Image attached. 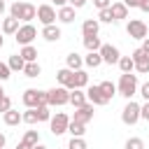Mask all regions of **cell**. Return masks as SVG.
<instances>
[{"label": "cell", "mask_w": 149, "mask_h": 149, "mask_svg": "<svg viewBox=\"0 0 149 149\" xmlns=\"http://www.w3.org/2000/svg\"><path fill=\"white\" fill-rule=\"evenodd\" d=\"M35 14H37V7L35 5H30V2H12V7H9V16H14V19H19V21H23V23H30L33 19H35Z\"/></svg>", "instance_id": "cell-1"}, {"label": "cell", "mask_w": 149, "mask_h": 149, "mask_svg": "<svg viewBox=\"0 0 149 149\" xmlns=\"http://www.w3.org/2000/svg\"><path fill=\"white\" fill-rule=\"evenodd\" d=\"M116 93L123 95L126 100H130V98L137 93V77H135L133 72H121L119 84H116Z\"/></svg>", "instance_id": "cell-2"}, {"label": "cell", "mask_w": 149, "mask_h": 149, "mask_svg": "<svg viewBox=\"0 0 149 149\" xmlns=\"http://www.w3.org/2000/svg\"><path fill=\"white\" fill-rule=\"evenodd\" d=\"M70 102V88L65 86H54L47 91V105L49 107H63Z\"/></svg>", "instance_id": "cell-3"}, {"label": "cell", "mask_w": 149, "mask_h": 149, "mask_svg": "<svg viewBox=\"0 0 149 149\" xmlns=\"http://www.w3.org/2000/svg\"><path fill=\"white\" fill-rule=\"evenodd\" d=\"M26 107H42L47 105V91H37V88H26L21 95Z\"/></svg>", "instance_id": "cell-4"}, {"label": "cell", "mask_w": 149, "mask_h": 149, "mask_svg": "<svg viewBox=\"0 0 149 149\" xmlns=\"http://www.w3.org/2000/svg\"><path fill=\"white\" fill-rule=\"evenodd\" d=\"M35 37H37V30H35V26H33V23H21V26H19V30L14 33V40H16L21 47L30 44Z\"/></svg>", "instance_id": "cell-5"}, {"label": "cell", "mask_w": 149, "mask_h": 149, "mask_svg": "<svg viewBox=\"0 0 149 149\" xmlns=\"http://www.w3.org/2000/svg\"><path fill=\"white\" fill-rule=\"evenodd\" d=\"M126 33H128L133 40H144V37L149 35V28H147V23H144L142 19H130L128 26H126Z\"/></svg>", "instance_id": "cell-6"}, {"label": "cell", "mask_w": 149, "mask_h": 149, "mask_svg": "<svg viewBox=\"0 0 149 149\" xmlns=\"http://www.w3.org/2000/svg\"><path fill=\"white\" fill-rule=\"evenodd\" d=\"M68 123H70V116L65 112H56V116L49 119V130L54 135H63V133H68Z\"/></svg>", "instance_id": "cell-7"}, {"label": "cell", "mask_w": 149, "mask_h": 149, "mask_svg": "<svg viewBox=\"0 0 149 149\" xmlns=\"http://www.w3.org/2000/svg\"><path fill=\"white\" fill-rule=\"evenodd\" d=\"M121 121H123L126 126H135V123L140 121V105L133 102V100H128L126 107H123V112H121Z\"/></svg>", "instance_id": "cell-8"}, {"label": "cell", "mask_w": 149, "mask_h": 149, "mask_svg": "<svg viewBox=\"0 0 149 149\" xmlns=\"http://www.w3.org/2000/svg\"><path fill=\"white\" fill-rule=\"evenodd\" d=\"M35 19L42 23V26H51V23H56V9L51 7V5H40L37 7V14H35Z\"/></svg>", "instance_id": "cell-9"}, {"label": "cell", "mask_w": 149, "mask_h": 149, "mask_svg": "<svg viewBox=\"0 0 149 149\" xmlns=\"http://www.w3.org/2000/svg\"><path fill=\"white\" fill-rule=\"evenodd\" d=\"M98 54H100L102 63H107V65L119 63V58H121V54H119V49H116L114 44H102V47L98 49Z\"/></svg>", "instance_id": "cell-10"}, {"label": "cell", "mask_w": 149, "mask_h": 149, "mask_svg": "<svg viewBox=\"0 0 149 149\" xmlns=\"http://www.w3.org/2000/svg\"><path fill=\"white\" fill-rule=\"evenodd\" d=\"M72 119L79 121V123H88L93 119V102H84V105L74 107V116Z\"/></svg>", "instance_id": "cell-11"}, {"label": "cell", "mask_w": 149, "mask_h": 149, "mask_svg": "<svg viewBox=\"0 0 149 149\" xmlns=\"http://www.w3.org/2000/svg\"><path fill=\"white\" fill-rule=\"evenodd\" d=\"M130 58H133V63H135V70H137L140 74H147V72H149V56H147L142 49H135Z\"/></svg>", "instance_id": "cell-12"}, {"label": "cell", "mask_w": 149, "mask_h": 149, "mask_svg": "<svg viewBox=\"0 0 149 149\" xmlns=\"http://www.w3.org/2000/svg\"><path fill=\"white\" fill-rule=\"evenodd\" d=\"M86 100H88V102H93V105H98V107H100V105H107V102H109V100H107V98L102 95L100 86H88V88H86Z\"/></svg>", "instance_id": "cell-13"}, {"label": "cell", "mask_w": 149, "mask_h": 149, "mask_svg": "<svg viewBox=\"0 0 149 149\" xmlns=\"http://www.w3.org/2000/svg\"><path fill=\"white\" fill-rule=\"evenodd\" d=\"M72 77H74V72H72L70 68H63V70H58V72H56V79H58V84H61V86H65V88H74V81H72Z\"/></svg>", "instance_id": "cell-14"}, {"label": "cell", "mask_w": 149, "mask_h": 149, "mask_svg": "<svg viewBox=\"0 0 149 149\" xmlns=\"http://www.w3.org/2000/svg\"><path fill=\"white\" fill-rule=\"evenodd\" d=\"M98 30H100V21H98V19H86V21L81 23V35H84V37L98 35Z\"/></svg>", "instance_id": "cell-15"}, {"label": "cell", "mask_w": 149, "mask_h": 149, "mask_svg": "<svg viewBox=\"0 0 149 149\" xmlns=\"http://www.w3.org/2000/svg\"><path fill=\"white\" fill-rule=\"evenodd\" d=\"M61 35H63V33H61V28H58L56 23H51V26H44V28H42V37H44L47 42H58V40H61Z\"/></svg>", "instance_id": "cell-16"}, {"label": "cell", "mask_w": 149, "mask_h": 149, "mask_svg": "<svg viewBox=\"0 0 149 149\" xmlns=\"http://www.w3.org/2000/svg\"><path fill=\"white\" fill-rule=\"evenodd\" d=\"M56 16H58V21H63V23H72V21H74V7L63 5V7H58Z\"/></svg>", "instance_id": "cell-17"}, {"label": "cell", "mask_w": 149, "mask_h": 149, "mask_svg": "<svg viewBox=\"0 0 149 149\" xmlns=\"http://www.w3.org/2000/svg\"><path fill=\"white\" fill-rule=\"evenodd\" d=\"M81 65H84V58H81L77 51H72V54L65 56V68H70L72 72H74V70H81Z\"/></svg>", "instance_id": "cell-18"}, {"label": "cell", "mask_w": 149, "mask_h": 149, "mask_svg": "<svg viewBox=\"0 0 149 149\" xmlns=\"http://www.w3.org/2000/svg\"><path fill=\"white\" fill-rule=\"evenodd\" d=\"M109 9H112V16H114V21H121V19H126L128 16V7L119 0V2H112L109 5Z\"/></svg>", "instance_id": "cell-19"}, {"label": "cell", "mask_w": 149, "mask_h": 149, "mask_svg": "<svg viewBox=\"0 0 149 149\" xmlns=\"http://www.w3.org/2000/svg\"><path fill=\"white\" fill-rule=\"evenodd\" d=\"M19 26H21V23H19V19L7 16V19H2V26H0V28H2V33H5V35H14V33L19 30Z\"/></svg>", "instance_id": "cell-20"}, {"label": "cell", "mask_w": 149, "mask_h": 149, "mask_svg": "<svg viewBox=\"0 0 149 149\" xmlns=\"http://www.w3.org/2000/svg\"><path fill=\"white\" fill-rule=\"evenodd\" d=\"M2 121H5L7 126H19V123H21V112H16L14 107H9V109L2 114Z\"/></svg>", "instance_id": "cell-21"}, {"label": "cell", "mask_w": 149, "mask_h": 149, "mask_svg": "<svg viewBox=\"0 0 149 149\" xmlns=\"http://www.w3.org/2000/svg\"><path fill=\"white\" fill-rule=\"evenodd\" d=\"M68 133H70L72 137H84V133H86V123H79V121L70 119V123H68Z\"/></svg>", "instance_id": "cell-22"}, {"label": "cell", "mask_w": 149, "mask_h": 149, "mask_svg": "<svg viewBox=\"0 0 149 149\" xmlns=\"http://www.w3.org/2000/svg\"><path fill=\"white\" fill-rule=\"evenodd\" d=\"M70 102H72L74 107L88 102V100H86V91H81V88H70Z\"/></svg>", "instance_id": "cell-23"}, {"label": "cell", "mask_w": 149, "mask_h": 149, "mask_svg": "<svg viewBox=\"0 0 149 149\" xmlns=\"http://www.w3.org/2000/svg\"><path fill=\"white\" fill-rule=\"evenodd\" d=\"M7 65H9V70H12V72H19V70L23 72L26 61L21 58V54H12V56H9V61H7Z\"/></svg>", "instance_id": "cell-24"}, {"label": "cell", "mask_w": 149, "mask_h": 149, "mask_svg": "<svg viewBox=\"0 0 149 149\" xmlns=\"http://www.w3.org/2000/svg\"><path fill=\"white\" fill-rule=\"evenodd\" d=\"M40 72H42V68H40V63H37V61H30V63H26V65H23V74H26V77H30V79L40 77Z\"/></svg>", "instance_id": "cell-25"}, {"label": "cell", "mask_w": 149, "mask_h": 149, "mask_svg": "<svg viewBox=\"0 0 149 149\" xmlns=\"http://www.w3.org/2000/svg\"><path fill=\"white\" fill-rule=\"evenodd\" d=\"M84 65H86V68H100V65H102L100 54H98V51H88L86 58H84Z\"/></svg>", "instance_id": "cell-26"}, {"label": "cell", "mask_w": 149, "mask_h": 149, "mask_svg": "<svg viewBox=\"0 0 149 149\" xmlns=\"http://www.w3.org/2000/svg\"><path fill=\"white\" fill-rule=\"evenodd\" d=\"M19 54H21V58H23L26 63H30V61H37V49H35L33 44H26V47H23Z\"/></svg>", "instance_id": "cell-27"}, {"label": "cell", "mask_w": 149, "mask_h": 149, "mask_svg": "<svg viewBox=\"0 0 149 149\" xmlns=\"http://www.w3.org/2000/svg\"><path fill=\"white\" fill-rule=\"evenodd\" d=\"M72 81H74V88H84V86H88V74L84 70H74Z\"/></svg>", "instance_id": "cell-28"}, {"label": "cell", "mask_w": 149, "mask_h": 149, "mask_svg": "<svg viewBox=\"0 0 149 149\" xmlns=\"http://www.w3.org/2000/svg\"><path fill=\"white\" fill-rule=\"evenodd\" d=\"M98 86H100V91H102V95H105L107 100H112V98L116 95V84H112V81H100Z\"/></svg>", "instance_id": "cell-29"}, {"label": "cell", "mask_w": 149, "mask_h": 149, "mask_svg": "<svg viewBox=\"0 0 149 149\" xmlns=\"http://www.w3.org/2000/svg\"><path fill=\"white\" fill-rule=\"evenodd\" d=\"M84 47H86V51H98L102 47V42L98 35H91V37H84Z\"/></svg>", "instance_id": "cell-30"}, {"label": "cell", "mask_w": 149, "mask_h": 149, "mask_svg": "<svg viewBox=\"0 0 149 149\" xmlns=\"http://www.w3.org/2000/svg\"><path fill=\"white\" fill-rule=\"evenodd\" d=\"M116 65H119V70H121V72H133V70H135V63H133V58H130V56H121Z\"/></svg>", "instance_id": "cell-31"}, {"label": "cell", "mask_w": 149, "mask_h": 149, "mask_svg": "<svg viewBox=\"0 0 149 149\" xmlns=\"http://www.w3.org/2000/svg\"><path fill=\"white\" fill-rule=\"evenodd\" d=\"M21 121H26V123H30V126L37 123V121H40V119H37V109H35V107H28V109L21 114Z\"/></svg>", "instance_id": "cell-32"}, {"label": "cell", "mask_w": 149, "mask_h": 149, "mask_svg": "<svg viewBox=\"0 0 149 149\" xmlns=\"http://www.w3.org/2000/svg\"><path fill=\"white\" fill-rule=\"evenodd\" d=\"M23 142H26V144H30V147H35V144L40 142V133H37V130H26Z\"/></svg>", "instance_id": "cell-33"}, {"label": "cell", "mask_w": 149, "mask_h": 149, "mask_svg": "<svg viewBox=\"0 0 149 149\" xmlns=\"http://www.w3.org/2000/svg\"><path fill=\"white\" fill-rule=\"evenodd\" d=\"M98 21H102V23H112V21H114V16H112V9H109V7H105V9H98Z\"/></svg>", "instance_id": "cell-34"}, {"label": "cell", "mask_w": 149, "mask_h": 149, "mask_svg": "<svg viewBox=\"0 0 149 149\" xmlns=\"http://www.w3.org/2000/svg\"><path fill=\"white\" fill-rule=\"evenodd\" d=\"M68 149H88V147H86V140L84 137H72L68 142Z\"/></svg>", "instance_id": "cell-35"}, {"label": "cell", "mask_w": 149, "mask_h": 149, "mask_svg": "<svg viewBox=\"0 0 149 149\" xmlns=\"http://www.w3.org/2000/svg\"><path fill=\"white\" fill-rule=\"evenodd\" d=\"M126 149H144L142 137H128L126 140Z\"/></svg>", "instance_id": "cell-36"}, {"label": "cell", "mask_w": 149, "mask_h": 149, "mask_svg": "<svg viewBox=\"0 0 149 149\" xmlns=\"http://www.w3.org/2000/svg\"><path fill=\"white\" fill-rule=\"evenodd\" d=\"M35 109H37V119H40V121H49V119H51L49 105H42V107H35Z\"/></svg>", "instance_id": "cell-37"}, {"label": "cell", "mask_w": 149, "mask_h": 149, "mask_svg": "<svg viewBox=\"0 0 149 149\" xmlns=\"http://www.w3.org/2000/svg\"><path fill=\"white\" fill-rule=\"evenodd\" d=\"M9 77H12V70H9V65L0 61V81H7Z\"/></svg>", "instance_id": "cell-38"}, {"label": "cell", "mask_w": 149, "mask_h": 149, "mask_svg": "<svg viewBox=\"0 0 149 149\" xmlns=\"http://www.w3.org/2000/svg\"><path fill=\"white\" fill-rule=\"evenodd\" d=\"M9 107H12V100H9V95H2V98H0V114H5Z\"/></svg>", "instance_id": "cell-39"}, {"label": "cell", "mask_w": 149, "mask_h": 149, "mask_svg": "<svg viewBox=\"0 0 149 149\" xmlns=\"http://www.w3.org/2000/svg\"><path fill=\"white\" fill-rule=\"evenodd\" d=\"M140 119H144V121H149V100H147L144 105H140Z\"/></svg>", "instance_id": "cell-40"}, {"label": "cell", "mask_w": 149, "mask_h": 149, "mask_svg": "<svg viewBox=\"0 0 149 149\" xmlns=\"http://www.w3.org/2000/svg\"><path fill=\"white\" fill-rule=\"evenodd\" d=\"M140 95H142L144 100H149V81H144V84L140 86Z\"/></svg>", "instance_id": "cell-41"}, {"label": "cell", "mask_w": 149, "mask_h": 149, "mask_svg": "<svg viewBox=\"0 0 149 149\" xmlns=\"http://www.w3.org/2000/svg\"><path fill=\"white\" fill-rule=\"evenodd\" d=\"M93 5H95L98 9H105V7H109V5H112V0H93Z\"/></svg>", "instance_id": "cell-42"}, {"label": "cell", "mask_w": 149, "mask_h": 149, "mask_svg": "<svg viewBox=\"0 0 149 149\" xmlns=\"http://www.w3.org/2000/svg\"><path fill=\"white\" fill-rule=\"evenodd\" d=\"M68 5H70V7H74V9H81V7L86 5V0H68Z\"/></svg>", "instance_id": "cell-43"}, {"label": "cell", "mask_w": 149, "mask_h": 149, "mask_svg": "<svg viewBox=\"0 0 149 149\" xmlns=\"http://www.w3.org/2000/svg\"><path fill=\"white\" fill-rule=\"evenodd\" d=\"M121 2H123L126 7H140V2H142V0H121Z\"/></svg>", "instance_id": "cell-44"}, {"label": "cell", "mask_w": 149, "mask_h": 149, "mask_svg": "<svg viewBox=\"0 0 149 149\" xmlns=\"http://www.w3.org/2000/svg\"><path fill=\"white\" fill-rule=\"evenodd\" d=\"M140 49H142V51L149 56V37H144V40H142V47H140Z\"/></svg>", "instance_id": "cell-45"}, {"label": "cell", "mask_w": 149, "mask_h": 149, "mask_svg": "<svg viewBox=\"0 0 149 149\" xmlns=\"http://www.w3.org/2000/svg\"><path fill=\"white\" fill-rule=\"evenodd\" d=\"M140 9H142V12H149V0H142V2H140Z\"/></svg>", "instance_id": "cell-46"}, {"label": "cell", "mask_w": 149, "mask_h": 149, "mask_svg": "<svg viewBox=\"0 0 149 149\" xmlns=\"http://www.w3.org/2000/svg\"><path fill=\"white\" fill-rule=\"evenodd\" d=\"M16 149H33V147H30V144H26V142H23V140H21V142H19V144H16Z\"/></svg>", "instance_id": "cell-47"}, {"label": "cell", "mask_w": 149, "mask_h": 149, "mask_svg": "<svg viewBox=\"0 0 149 149\" xmlns=\"http://www.w3.org/2000/svg\"><path fill=\"white\" fill-rule=\"evenodd\" d=\"M56 7H63V5H68V0H51Z\"/></svg>", "instance_id": "cell-48"}, {"label": "cell", "mask_w": 149, "mask_h": 149, "mask_svg": "<svg viewBox=\"0 0 149 149\" xmlns=\"http://www.w3.org/2000/svg\"><path fill=\"white\" fill-rule=\"evenodd\" d=\"M7 9V5H5V0H0V16H2V12Z\"/></svg>", "instance_id": "cell-49"}, {"label": "cell", "mask_w": 149, "mask_h": 149, "mask_svg": "<svg viewBox=\"0 0 149 149\" xmlns=\"http://www.w3.org/2000/svg\"><path fill=\"white\" fill-rule=\"evenodd\" d=\"M5 142H7V140H5V135H2V133H0V149H2V147H5Z\"/></svg>", "instance_id": "cell-50"}, {"label": "cell", "mask_w": 149, "mask_h": 149, "mask_svg": "<svg viewBox=\"0 0 149 149\" xmlns=\"http://www.w3.org/2000/svg\"><path fill=\"white\" fill-rule=\"evenodd\" d=\"M33 149H47V147H44V144H40V142H37V144H35V147H33Z\"/></svg>", "instance_id": "cell-51"}, {"label": "cell", "mask_w": 149, "mask_h": 149, "mask_svg": "<svg viewBox=\"0 0 149 149\" xmlns=\"http://www.w3.org/2000/svg\"><path fill=\"white\" fill-rule=\"evenodd\" d=\"M2 95H5V88H2V84H0V98H2Z\"/></svg>", "instance_id": "cell-52"}, {"label": "cell", "mask_w": 149, "mask_h": 149, "mask_svg": "<svg viewBox=\"0 0 149 149\" xmlns=\"http://www.w3.org/2000/svg\"><path fill=\"white\" fill-rule=\"evenodd\" d=\"M2 44H5V40H2V37H0V47H2Z\"/></svg>", "instance_id": "cell-53"}, {"label": "cell", "mask_w": 149, "mask_h": 149, "mask_svg": "<svg viewBox=\"0 0 149 149\" xmlns=\"http://www.w3.org/2000/svg\"><path fill=\"white\" fill-rule=\"evenodd\" d=\"M0 26H2V19H0Z\"/></svg>", "instance_id": "cell-54"}, {"label": "cell", "mask_w": 149, "mask_h": 149, "mask_svg": "<svg viewBox=\"0 0 149 149\" xmlns=\"http://www.w3.org/2000/svg\"><path fill=\"white\" fill-rule=\"evenodd\" d=\"M2 149H5V147H2Z\"/></svg>", "instance_id": "cell-55"}]
</instances>
